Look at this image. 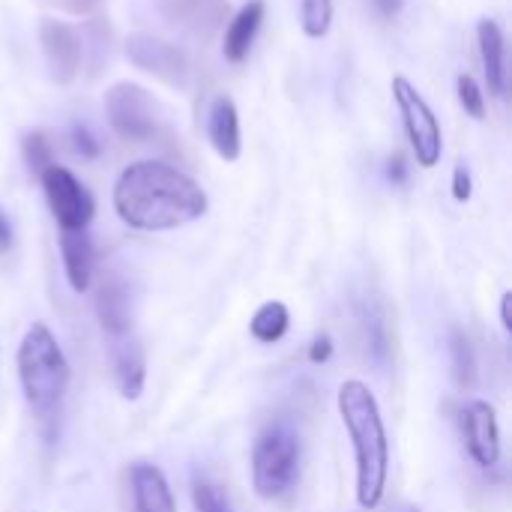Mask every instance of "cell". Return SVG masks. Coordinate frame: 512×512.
Masks as SVG:
<instances>
[{"mask_svg": "<svg viewBox=\"0 0 512 512\" xmlns=\"http://www.w3.org/2000/svg\"><path fill=\"white\" fill-rule=\"evenodd\" d=\"M339 414L357 459V504L378 510L390 477V438L369 384L345 381L339 387Z\"/></svg>", "mask_w": 512, "mask_h": 512, "instance_id": "2", "label": "cell"}, {"mask_svg": "<svg viewBox=\"0 0 512 512\" xmlns=\"http://www.w3.org/2000/svg\"><path fill=\"white\" fill-rule=\"evenodd\" d=\"M69 141H72V150H75L81 159H99V153H102L99 138H96L84 123H72V129H69Z\"/></svg>", "mask_w": 512, "mask_h": 512, "instance_id": "25", "label": "cell"}, {"mask_svg": "<svg viewBox=\"0 0 512 512\" xmlns=\"http://www.w3.org/2000/svg\"><path fill=\"white\" fill-rule=\"evenodd\" d=\"M12 249V225H9V216L0 210V255Z\"/></svg>", "mask_w": 512, "mask_h": 512, "instance_id": "30", "label": "cell"}, {"mask_svg": "<svg viewBox=\"0 0 512 512\" xmlns=\"http://www.w3.org/2000/svg\"><path fill=\"white\" fill-rule=\"evenodd\" d=\"M15 366H18V381H21V393L27 405L42 417L51 414L69 390L72 369L60 342L42 321H36L24 333Z\"/></svg>", "mask_w": 512, "mask_h": 512, "instance_id": "3", "label": "cell"}, {"mask_svg": "<svg viewBox=\"0 0 512 512\" xmlns=\"http://www.w3.org/2000/svg\"><path fill=\"white\" fill-rule=\"evenodd\" d=\"M39 48L48 66V75L54 84L66 87L78 78L81 63H84V36L78 27L57 21V18H42L39 21Z\"/></svg>", "mask_w": 512, "mask_h": 512, "instance_id": "8", "label": "cell"}, {"mask_svg": "<svg viewBox=\"0 0 512 512\" xmlns=\"http://www.w3.org/2000/svg\"><path fill=\"white\" fill-rule=\"evenodd\" d=\"M105 117L117 138L144 144L159 129V102L135 81H117L105 90Z\"/></svg>", "mask_w": 512, "mask_h": 512, "instance_id": "6", "label": "cell"}, {"mask_svg": "<svg viewBox=\"0 0 512 512\" xmlns=\"http://www.w3.org/2000/svg\"><path fill=\"white\" fill-rule=\"evenodd\" d=\"M372 3H375L378 15L393 18V15H399V9H402V3H405V0H372Z\"/></svg>", "mask_w": 512, "mask_h": 512, "instance_id": "31", "label": "cell"}, {"mask_svg": "<svg viewBox=\"0 0 512 512\" xmlns=\"http://www.w3.org/2000/svg\"><path fill=\"white\" fill-rule=\"evenodd\" d=\"M330 357H333V339H330L327 333L315 336V342H312V348H309V360L318 366V363H327Z\"/></svg>", "mask_w": 512, "mask_h": 512, "instance_id": "27", "label": "cell"}, {"mask_svg": "<svg viewBox=\"0 0 512 512\" xmlns=\"http://www.w3.org/2000/svg\"><path fill=\"white\" fill-rule=\"evenodd\" d=\"M207 138L213 144V150L225 159V162H237L243 141H240V114L231 96H216L210 102L207 111Z\"/></svg>", "mask_w": 512, "mask_h": 512, "instance_id": "14", "label": "cell"}, {"mask_svg": "<svg viewBox=\"0 0 512 512\" xmlns=\"http://www.w3.org/2000/svg\"><path fill=\"white\" fill-rule=\"evenodd\" d=\"M390 90H393L396 108L402 114V123H405L411 150L417 156V165L435 168L441 162V153H444V132H441V123H438L432 105L405 75H396Z\"/></svg>", "mask_w": 512, "mask_h": 512, "instance_id": "5", "label": "cell"}, {"mask_svg": "<svg viewBox=\"0 0 512 512\" xmlns=\"http://www.w3.org/2000/svg\"><path fill=\"white\" fill-rule=\"evenodd\" d=\"M267 15V3L264 0H249L225 27V39H222V54L231 63H243L252 51V42L264 24Z\"/></svg>", "mask_w": 512, "mask_h": 512, "instance_id": "16", "label": "cell"}, {"mask_svg": "<svg viewBox=\"0 0 512 512\" xmlns=\"http://www.w3.org/2000/svg\"><path fill=\"white\" fill-rule=\"evenodd\" d=\"M111 360H114V384L120 390L123 399L135 402L144 393V381H147V354L144 345L129 333L114 339L111 348Z\"/></svg>", "mask_w": 512, "mask_h": 512, "instance_id": "12", "label": "cell"}, {"mask_svg": "<svg viewBox=\"0 0 512 512\" xmlns=\"http://www.w3.org/2000/svg\"><path fill=\"white\" fill-rule=\"evenodd\" d=\"M456 93H459V105L465 108V114H471L474 120L486 117V93L474 81V75H459L456 78Z\"/></svg>", "mask_w": 512, "mask_h": 512, "instance_id": "24", "label": "cell"}, {"mask_svg": "<svg viewBox=\"0 0 512 512\" xmlns=\"http://www.w3.org/2000/svg\"><path fill=\"white\" fill-rule=\"evenodd\" d=\"M405 512H420V510H405Z\"/></svg>", "mask_w": 512, "mask_h": 512, "instance_id": "33", "label": "cell"}, {"mask_svg": "<svg viewBox=\"0 0 512 512\" xmlns=\"http://www.w3.org/2000/svg\"><path fill=\"white\" fill-rule=\"evenodd\" d=\"M477 42H480V60H483L489 93L501 99L507 93V42H504L501 24L492 18H483L477 24Z\"/></svg>", "mask_w": 512, "mask_h": 512, "instance_id": "15", "label": "cell"}, {"mask_svg": "<svg viewBox=\"0 0 512 512\" xmlns=\"http://www.w3.org/2000/svg\"><path fill=\"white\" fill-rule=\"evenodd\" d=\"M300 435L288 423L270 426L252 450V489L264 501H279L300 480Z\"/></svg>", "mask_w": 512, "mask_h": 512, "instance_id": "4", "label": "cell"}, {"mask_svg": "<svg viewBox=\"0 0 512 512\" xmlns=\"http://www.w3.org/2000/svg\"><path fill=\"white\" fill-rule=\"evenodd\" d=\"M459 429L468 447V456L480 468H495L501 462V426L498 414L489 402L471 399L459 411Z\"/></svg>", "mask_w": 512, "mask_h": 512, "instance_id": "10", "label": "cell"}, {"mask_svg": "<svg viewBox=\"0 0 512 512\" xmlns=\"http://www.w3.org/2000/svg\"><path fill=\"white\" fill-rule=\"evenodd\" d=\"M21 156H24L27 171H30V174H36V177H39L48 165H54L51 141H48V135H45V132H39V129H33V132H27V135L21 138Z\"/></svg>", "mask_w": 512, "mask_h": 512, "instance_id": "22", "label": "cell"}, {"mask_svg": "<svg viewBox=\"0 0 512 512\" xmlns=\"http://www.w3.org/2000/svg\"><path fill=\"white\" fill-rule=\"evenodd\" d=\"M126 57H129L132 66H138L141 72L159 78L162 84L186 87L189 60L174 42H165V39H159L153 33H132L126 39Z\"/></svg>", "mask_w": 512, "mask_h": 512, "instance_id": "9", "label": "cell"}, {"mask_svg": "<svg viewBox=\"0 0 512 512\" xmlns=\"http://www.w3.org/2000/svg\"><path fill=\"white\" fill-rule=\"evenodd\" d=\"M501 327L512 333V294L507 291L504 297H501Z\"/></svg>", "mask_w": 512, "mask_h": 512, "instance_id": "32", "label": "cell"}, {"mask_svg": "<svg viewBox=\"0 0 512 512\" xmlns=\"http://www.w3.org/2000/svg\"><path fill=\"white\" fill-rule=\"evenodd\" d=\"M129 492H132V512H177L168 477L156 465L147 462L132 465Z\"/></svg>", "mask_w": 512, "mask_h": 512, "instance_id": "13", "label": "cell"}, {"mask_svg": "<svg viewBox=\"0 0 512 512\" xmlns=\"http://www.w3.org/2000/svg\"><path fill=\"white\" fill-rule=\"evenodd\" d=\"M111 201L120 222L135 231H174L201 219L210 207L198 180L159 159L126 165L114 183Z\"/></svg>", "mask_w": 512, "mask_h": 512, "instance_id": "1", "label": "cell"}, {"mask_svg": "<svg viewBox=\"0 0 512 512\" xmlns=\"http://www.w3.org/2000/svg\"><path fill=\"white\" fill-rule=\"evenodd\" d=\"M288 327H291V312H288V306H285L282 300L264 303V306L252 315V321H249V333H252V339H258L261 345H276L279 339H285Z\"/></svg>", "mask_w": 512, "mask_h": 512, "instance_id": "19", "label": "cell"}, {"mask_svg": "<svg viewBox=\"0 0 512 512\" xmlns=\"http://www.w3.org/2000/svg\"><path fill=\"white\" fill-rule=\"evenodd\" d=\"M387 180L393 186H402L408 180V165H405V156L402 153H393L390 162H387Z\"/></svg>", "mask_w": 512, "mask_h": 512, "instance_id": "28", "label": "cell"}, {"mask_svg": "<svg viewBox=\"0 0 512 512\" xmlns=\"http://www.w3.org/2000/svg\"><path fill=\"white\" fill-rule=\"evenodd\" d=\"M153 6L168 24L198 39H210L222 27L228 12L225 0H153Z\"/></svg>", "mask_w": 512, "mask_h": 512, "instance_id": "11", "label": "cell"}, {"mask_svg": "<svg viewBox=\"0 0 512 512\" xmlns=\"http://www.w3.org/2000/svg\"><path fill=\"white\" fill-rule=\"evenodd\" d=\"M300 27L309 39H324L333 27V0H300Z\"/></svg>", "mask_w": 512, "mask_h": 512, "instance_id": "21", "label": "cell"}, {"mask_svg": "<svg viewBox=\"0 0 512 512\" xmlns=\"http://www.w3.org/2000/svg\"><path fill=\"white\" fill-rule=\"evenodd\" d=\"M450 357H453V378L462 390H474L477 384V357L471 348V339L462 330H453L450 336Z\"/></svg>", "mask_w": 512, "mask_h": 512, "instance_id": "20", "label": "cell"}, {"mask_svg": "<svg viewBox=\"0 0 512 512\" xmlns=\"http://www.w3.org/2000/svg\"><path fill=\"white\" fill-rule=\"evenodd\" d=\"M96 315L111 339L132 333V294L120 279H108L96 294Z\"/></svg>", "mask_w": 512, "mask_h": 512, "instance_id": "17", "label": "cell"}, {"mask_svg": "<svg viewBox=\"0 0 512 512\" xmlns=\"http://www.w3.org/2000/svg\"><path fill=\"white\" fill-rule=\"evenodd\" d=\"M192 507H195V512H234L228 495L222 492V486H216L204 477L192 483Z\"/></svg>", "mask_w": 512, "mask_h": 512, "instance_id": "23", "label": "cell"}, {"mask_svg": "<svg viewBox=\"0 0 512 512\" xmlns=\"http://www.w3.org/2000/svg\"><path fill=\"white\" fill-rule=\"evenodd\" d=\"M66 12H72V15H90L93 9H99L105 0H57Z\"/></svg>", "mask_w": 512, "mask_h": 512, "instance_id": "29", "label": "cell"}, {"mask_svg": "<svg viewBox=\"0 0 512 512\" xmlns=\"http://www.w3.org/2000/svg\"><path fill=\"white\" fill-rule=\"evenodd\" d=\"M48 210L54 216V222L60 225V231H87V225L93 222L96 213V201L90 195V189L63 165H48L39 174Z\"/></svg>", "mask_w": 512, "mask_h": 512, "instance_id": "7", "label": "cell"}, {"mask_svg": "<svg viewBox=\"0 0 512 512\" xmlns=\"http://www.w3.org/2000/svg\"><path fill=\"white\" fill-rule=\"evenodd\" d=\"M471 195H474L471 171H468V165H465V162H459V165H456V171H453V198L465 204V201H471Z\"/></svg>", "mask_w": 512, "mask_h": 512, "instance_id": "26", "label": "cell"}, {"mask_svg": "<svg viewBox=\"0 0 512 512\" xmlns=\"http://www.w3.org/2000/svg\"><path fill=\"white\" fill-rule=\"evenodd\" d=\"M60 255L66 282L75 294H84L93 282V243L87 231H63L60 234Z\"/></svg>", "mask_w": 512, "mask_h": 512, "instance_id": "18", "label": "cell"}]
</instances>
